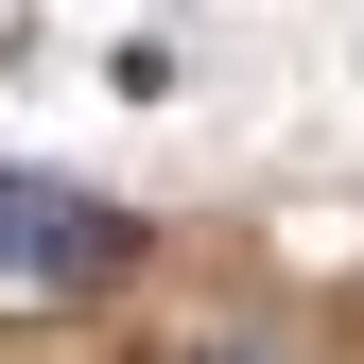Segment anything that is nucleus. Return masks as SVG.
Returning <instances> with one entry per match:
<instances>
[{
    "label": "nucleus",
    "mask_w": 364,
    "mask_h": 364,
    "mask_svg": "<svg viewBox=\"0 0 364 364\" xmlns=\"http://www.w3.org/2000/svg\"><path fill=\"white\" fill-rule=\"evenodd\" d=\"M173 364H260V347H173Z\"/></svg>",
    "instance_id": "nucleus-2"
},
{
    "label": "nucleus",
    "mask_w": 364,
    "mask_h": 364,
    "mask_svg": "<svg viewBox=\"0 0 364 364\" xmlns=\"http://www.w3.org/2000/svg\"><path fill=\"white\" fill-rule=\"evenodd\" d=\"M122 260H139V225H122L105 191H70V173H18V156H0V312L105 295Z\"/></svg>",
    "instance_id": "nucleus-1"
}]
</instances>
